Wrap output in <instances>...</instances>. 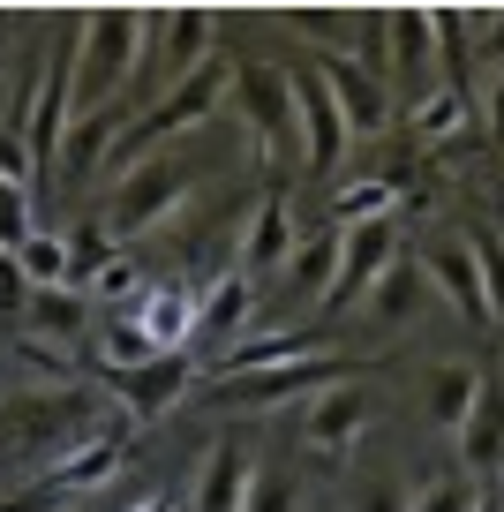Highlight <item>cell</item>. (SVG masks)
<instances>
[{
    "label": "cell",
    "mask_w": 504,
    "mask_h": 512,
    "mask_svg": "<svg viewBox=\"0 0 504 512\" xmlns=\"http://www.w3.org/2000/svg\"><path fill=\"white\" fill-rule=\"evenodd\" d=\"M143 83V8H83L76 31V121L106 113L121 121V106Z\"/></svg>",
    "instance_id": "1"
},
{
    "label": "cell",
    "mask_w": 504,
    "mask_h": 512,
    "mask_svg": "<svg viewBox=\"0 0 504 512\" xmlns=\"http://www.w3.org/2000/svg\"><path fill=\"white\" fill-rule=\"evenodd\" d=\"M219 106H226V61L196 68V76L166 83V91H151V106H143V113H128V121L113 128V144H106V159H98V174H128V166H143L151 151H166V144H174V136L204 128Z\"/></svg>",
    "instance_id": "2"
},
{
    "label": "cell",
    "mask_w": 504,
    "mask_h": 512,
    "mask_svg": "<svg viewBox=\"0 0 504 512\" xmlns=\"http://www.w3.org/2000/svg\"><path fill=\"white\" fill-rule=\"evenodd\" d=\"M98 392L83 384H16L8 400H0V445L8 452H53L61 460L68 445L98 437Z\"/></svg>",
    "instance_id": "3"
},
{
    "label": "cell",
    "mask_w": 504,
    "mask_h": 512,
    "mask_svg": "<svg viewBox=\"0 0 504 512\" xmlns=\"http://www.w3.org/2000/svg\"><path fill=\"white\" fill-rule=\"evenodd\" d=\"M189 189H196V166L181 159V151H151V159L128 166L121 189H113V204H106V241L151 234L158 219H174V211L189 204Z\"/></svg>",
    "instance_id": "4"
},
{
    "label": "cell",
    "mask_w": 504,
    "mask_h": 512,
    "mask_svg": "<svg viewBox=\"0 0 504 512\" xmlns=\"http://www.w3.org/2000/svg\"><path fill=\"white\" fill-rule=\"evenodd\" d=\"M226 91L241 98L249 121V151L256 166H301V136H294V76L271 61H241V76H226Z\"/></svg>",
    "instance_id": "5"
},
{
    "label": "cell",
    "mask_w": 504,
    "mask_h": 512,
    "mask_svg": "<svg viewBox=\"0 0 504 512\" xmlns=\"http://www.w3.org/2000/svg\"><path fill=\"white\" fill-rule=\"evenodd\" d=\"M399 264V219H369V226H339V272H331V294L316 317H347V309L369 302L384 272Z\"/></svg>",
    "instance_id": "6"
},
{
    "label": "cell",
    "mask_w": 504,
    "mask_h": 512,
    "mask_svg": "<svg viewBox=\"0 0 504 512\" xmlns=\"http://www.w3.org/2000/svg\"><path fill=\"white\" fill-rule=\"evenodd\" d=\"M316 83L331 91V113H339V128H347V144H377L384 128H392V83L369 76V68H354L347 53H316Z\"/></svg>",
    "instance_id": "7"
},
{
    "label": "cell",
    "mask_w": 504,
    "mask_h": 512,
    "mask_svg": "<svg viewBox=\"0 0 504 512\" xmlns=\"http://www.w3.org/2000/svg\"><path fill=\"white\" fill-rule=\"evenodd\" d=\"M384 83H392V98H429L444 83L429 8H384Z\"/></svg>",
    "instance_id": "8"
},
{
    "label": "cell",
    "mask_w": 504,
    "mask_h": 512,
    "mask_svg": "<svg viewBox=\"0 0 504 512\" xmlns=\"http://www.w3.org/2000/svg\"><path fill=\"white\" fill-rule=\"evenodd\" d=\"M369 422H377V392H369L362 377H339L324 384L309 407H301V437H309V452H324V460H339V452H354L369 437Z\"/></svg>",
    "instance_id": "9"
},
{
    "label": "cell",
    "mask_w": 504,
    "mask_h": 512,
    "mask_svg": "<svg viewBox=\"0 0 504 512\" xmlns=\"http://www.w3.org/2000/svg\"><path fill=\"white\" fill-rule=\"evenodd\" d=\"M249 317H256V279H241L234 264H226V272L211 279L204 294H196L189 354H196V362H226V354L241 347V332H249Z\"/></svg>",
    "instance_id": "10"
},
{
    "label": "cell",
    "mask_w": 504,
    "mask_h": 512,
    "mask_svg": "<svg viewBox=\"0 0 504 512\" xmlns=\"http://www.w3.org/2000/svg\"><path fill=\"white\" fill-rule=\"evenodd\" d=\"M452 445H459V475L474 482L504 467V369H474V407L459 415Z\"/></svg>",
    "instance_id": "11"
},
{
    "label": "cell",
    "mask_w": 504,
    "mask_h": 512,
    "mask_svg": "<svg viewBox=\"0 0 504 512\" xmlns=\"http://www.w3.org/2000/svg\"><path fill=\"white\" fill-rule=\"evenodd\" d=\"M422 279H429V294H444V309H452L459 324H489V302H482V256H474V234H444V241H429Z\"/></svg>",
    "instance_id": "12"
},
{
    "label": "cell",
    "mask_w": 504,
    "mask_h": 512,
    "mask_svg": "<svg viewBox=\"0 0 504 512\" xmlns=\"http://www.w3.org/2000/svg\"><path fill=\"white\" fill-rule=\"evenodd\" d=\"M294 211H286V196H256L249 211H241V249H234V272L241 279H279V264L294 256Z\"/></svg>",
    "instance_id": "13"
},
{
    "label": "cell",
    "mask_w": 504,
    "mask_h": 512,
    "mask_svg": "<svg viewBox=\"0 0 504 512\" xmlns=\"http://www.w3.org/2000/svg\"><path fill=\"white\" fill-rule=\"evenodd\" d=\"M294 76V136H301V166L309 174H331V166L347 159V128L331 113V91L316 83V68H286Z\"/></svg>",
    "instance_id": "14"
},
{
    "label": "cell",
    "mask_w": 504,
    "mask_h": 512,
    "mask_svg": "<svg viewBox=\"0 0 504 512\" xmlns=\"http://www.w3.org/2000/svg\"><path fill=\"white\" fill-rule=\"evenodd\" d=\"M196 279H143L136 309L128 317L143 324V339H151L158 354H189V332H196Z\"/></svg>",
    "instance_id": "15"
},
{
    "label": "cell",
    "mask_w": 504,
    "mask_h": 512,
    "mask_svg": "<svg viewBox=\"0 0 504 512\" xmlns=\"http://www.w3.org/2000/svg\"><path fill=\"white\" fill-rule=\"evenodd\" d=\"M256 490V445L249 437H219L196 467V512H241Z\"/></svg>",
    "instance_id": "16"
},
{
    "label": "cell",
    "mask_w": 504,
    "mask_h": 512,
    "mask_svg": "<svg viewBox=\"0 0 504 512\" xmlns=\"http://www.w3.org/2000/svg\"><path fill=\"white\" fill-rule=\"evenodd\" d=\"M189 377H196V354H151L143 369H121L113 392L128 400V415H136V422H158L181 392H189Z\"/></svg>",
    "instance_id": "17"
},
{
    "label": "cell",
    "mask_w": 504,
    "mask_h": 512,
    "mask_svg": "<svg viewBox=\"0 0 504 512\" xmlns=\"http://www.w3.org/2000/svg\"><path fill=\"white\" fill-rule=\"evenodd\" d=\"M331 272H339V226H316V234H301V241H294V256L279 264L286 294H294L301 309H324Z\"/></svg>",
    "instance_id": "18"
},
{
    "label": "cell",
    "mask_w": 504,
    "mask_h": 512,
    "mask_svg": "<svg viewBox=\"0 0 504 512\" xmlns=\"http://www.w3.org/2000/svg\"><path fill=\"white\" fill-rule=\"evenodd\" d=\"M91 309L98 302L83 287H38L31 302H23V317H31V339H46V347L61 339V347H76V339L91 332Z\"/></svg>",
    "instance_id": "19"
},
{
    "label": "cell",
    "mask_w": 504,
    "mask_h": 512,
    "mask_svg": "<svg viewBox=\"0 0 504 512\" xmlns=\"http://www.w3.org/2000/svg\"><path fill=\"white\" fill-rule=\"evenodd\" d=\"M422 302H429V279H422V264H407V256H399L392 272H384L377 287H369V302H362V324H377V332H384V324H407Z\"/></svg>",
    "instance_id": "20"
},
{
    "label": "cell",
    "mask_w": 504,
    "mask_h": 512,
    "mask_svg": "<svg viewBox=\"0 0 504 512\" xmlns=\"http://www.w3.org/2000/svg\"><path fill=\"white\" fill-rule=\"evenodd\" d=\"M467 407H474V362H429L422 369V415L437 430H459Z\"/></svg>",
    "instance_id": "21"
},
{
    "label": "cell",
    "mask_w": 504,
    "mask_h": 512,
    "mask_svg": "<svg viewBox=\"0 0 504 512\" xmlns=\"http://www.w3.org/2000/svg\"><path fill=\"white\" fill-rule=\"evenodd\" d=\"M113 460H121V445H113V430H98V437H83V445H68L61 460H53L46 490H53V497H61V490H91V482H106Z\"/></svg>",
    "instance_id": "22"
},
{
    "label": "cell",
    "mask_w": 504,
    "mask_h": 512,
    "mask_svg": "<svg viewBox=\"0 0 504 512\" xmlns=\"http://www.w3.org/2000/svg\"><path fill=\"white\" fill-rule=\"evenodd\" d=\"M16 272H23V287H76V264H68V234H31L16 249Z\"/></svg>",
    "instance_id": "23"
},
{
    "label": "cell",
    "mask_w": 504,
    "mask_h": 512,
    "mask_svg": "<svg viewBox=\"0 0 504 512\" xmlns=\"http://www.w3.org/2000/svg\"><path fill=\"white\" fill-rule=\"evenodd\" d=\"M474 113L467 91H452V83H437L429 98H414V144H444V136H459Z\"/></svg>",
    "instance_id": "24"
},
{
    "label": "cell",
    "mask_w": 504,
    "mask_h": 512,
    "mask_svg": "<svg viewBox=\"0 0 504 512\" xmlns=\"http://www.w3.org/2000/svg\"><path fill=\"white\" fill-rule=\"evenodd\" d=\"M474 505H482V482L459 475V467H452V475H429V482H414V490H407V512H474Z\"/></svg>",
    "instance_id": "25"
},
{
    "label": "cell",
    "mask_w": 504,
    "mask_h": 512,
    "mask_svg": "<svg viewBox=\"0 0 504 512\" xmlns=\"http://www.w3.org/2000/svg\"><path fill=\"white\" fill-rule=\"evenodd\" d=\"M369 219H399V189H392L384 174L339 189V226H369Z\"/></svg>",
    "instance_id": "26"
},
{
    "label": "cell",
    "mask_w": 504,
    "mask_h": 512,
    "mask_svg": "<svg viewBox=\"0 0 504 512\" xmlns=\"http://www.w3.org/2000/svg\"><path fill=\"white\" fill-rule=\"evenodd\" d=\"M151 354H158V347L143 339V324H136V317H113L106 332H98V362H106L113 377H121V369H143Z\"/></svg>",
    "instance_id": "27"
},
{
    "label": "cell",
    "mask_w": 504,
    "mask_h": 512,
    "mask_svg": "<svg viewBox=\"0 0 504 512\" xmlns=\"http://www.w3.org/2000/svg\"><path fill=\"white\" fill-rule=\"evenodd\" d=\"M38 234V211H31V189L23 181H0V249L16 256L23 241Z\"/></svg>",
    "instance_id": "28"
},
{
    "label": "cell",
    "mask_w": 504,
    "mask_h": 512,
    "mask_svg": "<svg viewBox=\"0 0 504 512\" xmlns=\"http://www.w3.org/2000/svg\"><path fill=\"white\" fill-rule=\"evenodd\" d=\"M474 256H482V302H489V324H504V226H482V234H474Z\"/></svg>",
    "instance_id": "29"
},
{
    "label": "cell",
    "mask_w": 504,
    "mask_h": 512,
    "mask_svg": "<svg viewBox=\"0 0 504 512\" xmlns=\"http://www.w3.org/2000/svg\"><path fill=\"white\" fill-rule=\"evenodd\" d=\"M354 512H407V497H399L392 475H362V490H354Z\"/></svg>",
    "instance_id": "30"
},
{
    "label": "cell",
    "mask_w": 504,
    "mask_h": 512,
    "mask_svg": "<svg viewBox=\"0 0 504 512\" xmlns=\"http://www.w3.org/2000/svg\"><path fill=\"white\" fill-rule=\"evenodd\" d=\"M241 512H294V490H286L279 475H256V490H249V505Z\"/></svg>",
    "instance_id": "31"
},
{
    "label": "cell",
    "mask_w": 504,
    "mask_h": 512,
    "mask_svg": "<svg viewBox=\"0 0 504 512\" xmlns=\"http://www.w3.org/2000/svg\"><path fill=\"white\" fill-rule=\"evenodd\" d=\"M23 302H31V287H23V272H16V256L0 249V309H8V317H16Z\"/></svg>",
    "instance_id": "32"
},
{
    "label": "cell",
    "mask_w": 504,
    "mask_h": 512,
    "mask_svg": "<svg viewBox=\"0 0 504 512\" xmlns=\"http://www.w3.org/2000/svg\"><path fill=\"white\" fill-rule=\"evenodd\" d=\"M482 113H489V136H497V151H504V68L489 76V91H482Z\"/></svg>",
    "instance_id": "33"
},
{
    "label": "cell",
    "mask_w": 504,
    "mask_h": 512,
    "mask_svg": "<svg viewBox=\"0 0 504 512\" xmlns=\"http://www.w3.org/2000/svg\"><path fill=\"white\" fill-rule=\"evenodd\" d=\"M474 512H504V497H497V490L482 482V505H474Z\"/></svg>",
    "instance_id": "34"
},
{
    "label": "cell",
    "mask_w": 504,
    "mask_h": 512,
    "mask_svg": "<svg viewBox=\"0 0 504 512\" xmlns=\"http://www.w3.org/2000/svg\"><path fill=\"white\" fill-rule=\"evenodd\" d=\"M136 512H174V505H166V497H143V505Z\"/></svg>",
    "instance_id": "35"
}]
</instances>
